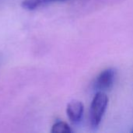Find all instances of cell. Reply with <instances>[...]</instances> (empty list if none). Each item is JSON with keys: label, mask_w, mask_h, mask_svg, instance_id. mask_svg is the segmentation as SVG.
<instances>
[{"label": "cell", "mask_w": 133, "mask_h": 133, "mask_svg": "<svg viewBox=\"0 0 133 133\" xmlns=\"http://www.w3.org/2000/svg\"><path fill=\"white\" fill-rule=\"evenodd\" d=\"M51 132L52 133H70L72 130L67 123L59 121L52 125Z\"/></svg>", "instance_id": "5b68a950"}, {"label": "cell", "mask_w": 133, "mask_h": 133, "mask_svg": "<svg viewBox=\"0 0 133 133\" xmlns=\"http://www.w3.org/2000/svg\"><path fill=\"white\" fill-rule=\"evenodd\" d=\"M62 1L65 0H23L22 2V7L26 10H34L48 4Z\"/></svg>", "instance_id": "277c9868"}, {"label": "cell", "mask_w": 133, "mask_h": 133, "mask_svg": "<svg viewBox=\"0 0 133 133\" xmlns=\"http://www.w3.org/2000/svg\"><path fill=\"white\" fill-rule=\"evenodd\" d=\"M116 72L114 69H107L101 72L97 77L94 87L97 92H104L110 90L115 83Z\"/></svg>", "instance_id": "7a4b0ae2"}, {"label": "cell", "mask_w": 133, "mask_h": 133, "mask_svg": "<svg viewBox=\"0 0 133 133\" xmlns=\"http://www.w3.org/2000/svg\"><path fill=\"white\" fill-rule=\"evenodd\" d=\"M132 132H133V129H132Z\"/></svg>", "instance_id": "8992f818"}, {"label": "cell", "mask_w": 133, "mask_h": 133, "mask_svg": "<svg viewBox=\"0 0 133 133\" xmlns=\"http://www.w3.org/2000/svg\"><path fill=\"white\" fill-rule=\"evenodd\" d=\"M84 106L83 103L77 100L70 101L66 108V114L69 119L74 124L79 123L83 115Z\"/></svg>", "instance_id": "3957f363"}, {"label": "cell", "mask_w": 133, "mask_h": 133, "mask_svg": "<svg viewBox=\"0 0 133 133\" xmlns=\"http://www.w3.org/2000/svg\"><path fill=\"white\" fill-rule=\"evenodd\" d=\"M108 104V97L104 92H97L90 108V122L93 128H97Z\"/></svg>", "instance_id": "6da1fadb"}]
</instances>
